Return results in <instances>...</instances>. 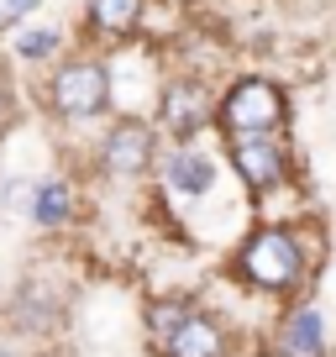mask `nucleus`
<instances>
[{"label": "nucleus", "instance_id": "f257e3e1", "mask_svg": "<svg viewBox=\"0 0 336 357\" xmlns=\"http://www.w3.org/2000/svg\"><path fill=\"white\" fill-rule=\"evenodd\" d=\"M215 116H221L226 142L231 137H263L284 121V89L268 84V79H242V84L226 89V100H221Z\"/></svg>", "mask_w": 336, "mask_h": 357}, {"label": "nucleus", "instance_id": "f03ea898", "mask_svg": "<svg viewBox=\"0 0 336 357\" xmlns=\"http://www.w3.org/2000/svg\"><path fill=\"white\" fill-rule=\"evenodd\" d=\"M300 268H305V252L284 226H263V231L242 247V273L258 284V289H289V284L300 279Z\"/></svg>", "mask_w": 336, "mask_h": 357}, {"label": "nucleus", "instance_id": "7ed1b4c3", "mask_svg": "<svg viewBox=\"0 0 336 357\" xmlns=\"http://www.w3.org/2000/svg\"><path fill=\"white\" fill-rule=\"evenodd\" d=\"M111 105V74L90 58L79 63H63L53 79V111L68 116V121H95V116Z\"/></svg>", "mask_w": 336, "mask_h": 357}, {"label": "nucleus", "instance_id": "20e7f679", "mask_svg": "<svg viewBox=\"0 0 336 357\" xmlns=\"http://www.w3.org/2000/svg\"><path fill=\"white\" fill-rule=\"evenodd\" d=\"M231 168L252 184V190H273L284 174H289V158H284V147L273 142V132L263 137H231Z\"/></svg>", "mask_w": 336, "mask_h": 357}, {"label": "nucleus", "instance_id": "39448f33", "mask_svg": "<svg viewBox=\"0 0 336 357\" xmlns=\"http://www.w3.org/2000/svg\"><path fill=\"white\" fill-rule=\"evenodd\" d=\"M147 163H153V132H147L142 121H121L105 132L100 142V168L116 178H137L147 174Z\"/></svg>", "mask_w": 336, "mask_h": 357}, {"label": "nucleus", "instance_id": "423d86ee", "mask_svg": "<svg viewBox=\"0 0 336 357\" xmlns=\"http://www.w3.org/2000/svg\"><path fill=\"white\" fill-rule=\"evenodd\" d=\"M205 116H211V95H205V84H194V79H179V84L163 89V126L179 142H190L194 132L205 126Z\"/></svg>", "mask_w": 336, "mask_h": 357}, {"label": "nucleus", "instance_id": "0eeeda50", "mask_svg": "<svg viewBox=\"0 0 336 357\" xmlns=\"http://www.w3.org/2000/svg\"><path fill=\"white\" fill-rule=\"evenodd\" d=\"M163 352L168 357H226V336H221V326H215L211 315L190 310L174 331H168Z\"/></svg>", "mask_w": 336, "mask_h": 357}, {"label": "nucleus", "instance_id": "6e6552de", "mask_svg": "<svg viewBox=\"0 0 336 357\" xmlns=\"http://www.w3.org/2000/svg\"><path fill=\"white\" fill-rule=\"evenodd\" d=\"M279 352L284 357H326V321H321V310H294L289 315V326H284V336H279Z\"/></svg>", "mask_w": 336, "mask_h": 357}, {"label": "nucleus", "instance_id": "1a4fd4ad", "mask_svg": "<svg viewBox=\"0 0 336 357\" xmlns=\"http://www.w3.org/2000/svg\"><path fill=\"white\" fill-rule=\"evenodd\" d=\"M168 184H174L179 195H205V190L215 184V163H211V158H200V153H184V147H179V153L168 158Z\"/></svg>", "mask_w": 336, "mask_h": 357}, {"label": "nucleus", "instance_id": "9d476101", "mask_svg": "<svg viewBox=\"0 0 336 357\" xmlns=\"http://www.w3.org/2000/svg\"><path fill=\"white\" fill-rule=\"evenodd\" d=\"M142 6L147 0H95L90 16H95V26H100L105 37H126L137 22H142Z\"/></svg>", "mask_w": 336, "mask_h": 357}, {"label": "nucleus", "instance_id": "9b49d317", "mask_svg": "<svg viewBox=\"0 0 336 357\" xmlns=\"http://www.w3.org/2000/svg\"><path fill=\"white\" fill-rule=\"evenodd\" d=\"M68 211H74L68 184H63V178H43V184H37V195H32V215H37L43 226H63Z\"/></svg>", "mask_w": 336, "mask_h": 357}, {"label": "nucleus", "instance_id": "f8f14e48", "mask_svg": "<svg viewBox=\"0 0 336 357\" xmlns=\"http://www.w3.org/2000/svg\"><path fill=\"white\" fill-rule=\"evenodd\" d=\"M184 315H190V300H158L153 310H147V331L158 336V347L168 342V331H174V326H179Z\"/></svg>", "mask_w": 336, "mask_h": 357}, {"label": "nucleus", "instance_id": "ddd939ff", "mask_svg": "<svg viewBox=\"0 0 336 357\" xmlns=\"http://www.w3.org/2000/svg\"><path fill=\"white\" fill-rule=\"evenodd\" d=\"M58 43H63V37L43 26V32H22V37H16V53H22V58H47Z\"/></svg>", "mask_w": 336, "mask_h": 357}, {"label": "nucleus", "instance_id": "4468645a", "mask_svg": "<svg viewBox=\"0 0 336 357\" xmlns=\"http://www.w3.org/2000/svg\"><path fill=\"white\" fill-rule=\"evenodd\" d=\"M37 0H0V26H11V22H22L26 11H32Z\"/></svg>", "mask_w": 336, "mask_h": 357}, {"label": "nucleus", "instance_id": "2eb2a0df", "mask_svg": "<svg viewBox=\"0 0 336 357\" xmlns=\"http://www.w3.org/2000/svg\"><path fill=\"white\" fill-rule=\"evenodd\" d=\"M0 357H16V352H0Z\"/></svg>", "mask_w": 336, "mask_h": 357}]
</instances>
